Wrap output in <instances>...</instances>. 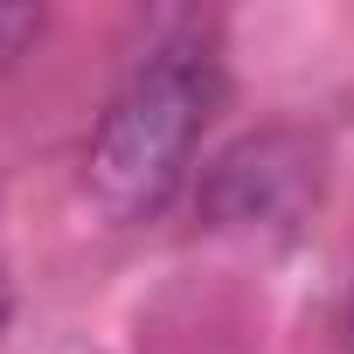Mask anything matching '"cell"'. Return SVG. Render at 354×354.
Segmentation results:
<instances>
[{
  "instance_id": "obj_1",
  "label": "cell",
  "mask_w": 354,
  "mask_h": 354,
  "mask_svg": "<svg viewBox=\"0 0 354 354\" xmlns=\"http://www.w3.org/2000/svg\"><path fill=\"white\" fill-rule=\"evenodd\" d=\"M223 63L202 35L160 42L146 63L118 84L104 104L91 146H84V188L111 223H153L174 195L188 188L195 146L209 118L223 111Z\"/></svg>"
},
{
  "instance_id": "obj_2",
  "label": "cell",
  "mask_w": 354,
  "mask_h": 354,
  "mask_svg": "<svg viewBox=\"0 0 354 354\" xmlns=\"http://www.w3.org/2000/svg\"><path fill=\"white\" fill-rule=\"evenodd\" d=\"M319 202V146L306 132H250L223 146L202 181L195 209L209 230H299L306 209Z\"/></svg>"
},
{
  "instance_id": "obj_3",
  "label": "cell",
  "mask_w": 354,
  "mask_h": 354,
  "mask_svg": "<svg viewBox=\"0 0 354 354\" xmlns=\"http://www.w3.org/2000/svg\"><path fill=\"white\" fill-rule=\"evenodd\" d=\"M35 35H42V8H8V0H0V70H8Z\"/></svg>"
},
{
  "instance_id": "obj_4",
  "label": "cell",
  "mask_w": 354,
  "mask_h": 354,
  "mask_svg": "<svg viewBox=\"0 0 354 354\" xmlns=\"http://www.w3.org/2000/svg\"><path fill=\"white\" fill-rule=\"evenodd\" d=\"M347 347H354V292H347Z\"/></svg>"
}]
</instances>
